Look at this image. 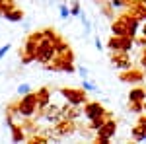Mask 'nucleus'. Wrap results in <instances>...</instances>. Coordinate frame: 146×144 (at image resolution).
Listing matches in <instances>:
<instances>
[{"label": "nucleus", "instance_id": "f257e3e1", "mask_svg": "<svg viewBox=\"0 0 146 144\" xmlns=\"http://www.w3.org/2000/svg\"><path fill=\"white\" fill-rule=\"evenodd\" d=\"M43 39V31H33L25 39V45H23V51H20V56H22L23 64H29L31 60H35V55H37V45Z\"/></svg>", "mask_w": 146, "mask_h": 144}, {"label": "nucleus", "instance_id": "f03ea898", "mask_svg": "<svg viewBox=\"0 0 146 144\" xmlns=\"http://www.w3.org/2000/svg\"><path fill=\"white\" fill-rule=\"evenodd\" d=\"M35 111H37V96H35V92L23 94V98L18 101V113L22 117H31Z\"/></svg>", "mask_w": 146, "mask_h": 144}, {"label": "nucleus", "instance_id": "7ed1b4c3", "mask_svg": "<svg viewBox=\"0 0 146 144\" xmlns=\"http://www.w3.org/2000/svg\"><path fill=\"white\" fill-rule=\"evenodd\" d=\"M55 55H56L55 43L43 37V39L39 41V45H37V55H35V60H37V62H51Z\"/></svg>", "mask_w": 146, "mask_h": 144}, {"label": "nucleus", "instance_id": "20e7f679", "mask_svg": "<svg viewBox=\"0 0 146 144\" xmlns=\"http://www.w3.org/2000/svg\"><path fill=\"white\" fill-rule=\"evenodd\" d=\"M60 94L68 103H74V105L88 103V94L82 88H60Z\"/></svg>", "mask_w": 146, "mask_h": 144}, {"label": "nucleus", "instance_id": "39448f33", "mask_svg": "<svg viewBox=\"0 0 146 144\" xmlns=\"http://www.w3.org/2000/svg\"><path fill=\"white\" fill-rule=\"evenodd\" d=\"M41 113H37V119H45L49 123H58L62 119V107H58V105H47L43 109H39Z\"/></svg>", "mask_w": 146, "mask_h": 144}, {"label": "nucleus", "instance_id": "423d86ee", "mask_svg": "<svg viewBox=\"0 0 146 144\" xmlns=\"http://www.w3.org/2000/svg\"><path fill=\"white\" fill-rule=\"evenodd\" d=\"M55 134L56 136H70V134L76 133V123H74V119H60L58 123H55Z\"/></svg>", "mask_w": 146, "mask_h": 144}, {"label": "nucleus", "instance_id": "0eeeda50", "mask_svg": "<svg viewBox=\"0 0 146 144\" xmlns=\"http://www.w3.org/2000/svg\"><path fill=\"white\" fill-rule=\"evenodd\" d=\"M121 82H129V84H136V82H142L144 80V72H142V68H125L123 72H121V76H119Z\"/></svg>", "mask_w": 146, "mask_h": 144}, {"label": "nucleus", "instance_id": "6e6552de", "mask_svg": "<svg viewBox=\"0 0 146 144\" xmlns=\"http://www.w3.org/2000/svg\"><path fill=\"white\" fill-rule=\"evenodd\" d=\"M111 62H113V66L125 70V68H131V56H129L127 51H113Z\"/></svg>", "mask_w": 146, "mask_h": 144}, {"label": "nucleus", "instance_id": "1a4fd4ad", "mask_svg": "<svg viewBox=\"0 0 146 144\" xmlns=\"http://www.w3.org/2000/svg\"><path fill=\"white\" fill-rule=\"evenodd\" d=\"M105 111L107 109H105L101 103H98V101H88L86 107H84V115H86L88 119H94V117H98V115H103Z\"/></svg>", "mask_w": 146, "mask_h": 144}, {"label": "nucleus", "instance_id": "9d476101", "mask_svg": "<svg viewBox=\"0 0 146 144\" xmlns=\"http://www.w3.org/2000/svg\"><path fill=\"white\" fill-rule=\"evenodd\" d=\"M117 133V121L115 119H107V121L101 125L100 129H98V134H101V136H105V138H111L113 134Z\"/></svg>", "mask_w": 146, "mask_h": 144}, {"label": "nucleus", "instance_id": "9b49d317", "mask_svg": "<svg viewBox=\"0 0 146 144\" xmlns=\"http://www.w3.org/2000/svg\"><path fill=\"white\" fill-rule=\"evenodd\" d=\"M129 12L135 14L138 20H146V2H142V0H133L129 4Z\"/></svg>", "mask_w": 146, "mask_h": 144}, {"label": "nucleus", "instance_id": "f8f14e48", "mask_svg": "<svg viewBox=\"0 0 146 144\" xmlns=\"http://www.w3.org/2000/svg\"><path fill=\"white\" fill-rule=\"evenodd\" d=\"M35 96H37V109H43V107H47L51 103V92H49L47 86L39 88L35 92Z\"/></svg>", "mask_w": 146, "mask_h": 144}, {"label": "nucleus", "instance_id": "ddd939ff", "mask_svg": "<svg viewBox=\"0 0 146 144\" xmlns=\"http://www.w3.org/2000/svg\"><path fill=\"white\" fill-rule=\"evenodd\" d=\"M111 31L113 35H119V37H123V35H129V27H127V22H125L123 14L111 23Z\"/></svg>", "mask_w": 146, "mask_h": 144}, {"label": "nucleus", "instance_id": "4468645a", "mask_svg": "<svg viewBox=\"0 0 146 144\" xmlns=\"http://www.w3.org/2000/svg\"><path fill=\"white\" fill-rule=\"evenodd\" d=\"M80 113H82V111H80L78 105H74V103L62 107V117H64V119H76V117H80Z\"/></svg>", "mask_w": 146, "mask_h": 144}, {"label": "nucleus", "instance_id": "2eb2a0df", "mask_svg": "<svg viewBox=\"0 0 146 144\" xmlns=\"http://www.w3.org/2000/svg\"><path fill=\"white\" fill-rule=\"evenodd\" d=\"M2 18H4L6 22H22V20H23V12L12 8V10L4 12V14H2Z\"/></svg>", "mask_w": 146, "mask_h": 144}, {"label": "nucleus", "instance_id": "dca6fc26", "mask_svg": "<svg viewBox=\"0 0 146 144\" xmlns=\"http://www.w3.org/2000/svg\"><path fill=\"white\" fill-rule=\"evenodd\" d=\"M10 129H12V140H14V142H23V140H25V133H23V129L20 125L10 123Z\"/></svg>", "mask_w": 146, "mask_h": 144}, {"label": "nucleus", "instance_id": "f3484780", "mask_svg": "<svg viewBox=\"0 0 146 144\" xmlns=\"http://www.w3.org/2000/svg\"><path fill=\"white\" fill-rule=\"evenodd\" d=\"M146 100V90L135 88L129 92V101H144Z\"/></svg>", "mask_w": 146, "mask_h": 144}, {"label": "nucleus", "instance_id": "a211bd4d", "mask_svg": "<svg viewBox=\"0 0 146 144\" xmlns=\"http://www.w3.org/2000/svg\"><path fill=\"white\" fill-rule=\"evenodd\" d=\"M131 134H133V138H135L136 142H140V140H146V133H144V129H142V125H140V123H136L135 127H133Z\"/></svg>", "mask_w": 146, "mask_h": 144}, {"label": "nucleus", "instance_id": "6ab92c4d", "mask_svg": "<svg viewBox=\"0 0 146 144\" xmlns=\"http://www.w3.org/2000/svg\"><path fill=\"white\" fill-rule=\"evenodd\" d=\"M107 49H111V51H121V37H119V35H111L109 41H107Z\"/></svg>", "mask_w": 146, "mask_h": 144}, {"label": "nucleus", "instance_id": "aec40b11", "mask_svg": "<svg viewBox=\"0 0 146 144\" xmlns=\"http://www.w3.org/2000/svg\"><path fill=\"white\" fill-rule=\"evenodd\" d=\"M27 142H29V144H47V142H49V138L43 136V134H31V136L27 138Z\"/></svg>", "mask_w": 146, "mask_h": 144}, {"label": "nucleus", "instance_id": "412c9836", "mask_svg": "<svg viewBox=\"0 0 146 144\" xmlns=\"http://www.w3.org/2000/svg\"><path fill=\"white\" fill-rule=\"evenodd\" d=\"M41 31H43V37L49 39V41H53V43L58 39V37H56V31L53 29V27H45V29H41Z\"/></svg>", "mask_w": 146, "mask_h": 144}, {"label": "nucleus", "instance_id": "4be33fe9", "mask_svg": "<svg viewBox=\"0 0 146 144\" xmlns=\"http://www.w3.org/2000/svg\"><path fill=\"white\" fill-rule=\"evenodd\" d=\"M129 109L133 113H142L144 105H142V101H129Z\"/></svg>", "mask_w": 146, "mask_h": 144}, {"label": "nucleus", "instance_id": "5701e85b", "mask_svg": "<svg viewBox=\"0 0 146 144\" xmlns=\"http://www.w3.org/2000/svg\"><path fill=\"white\" fill-rule=\"evenodd\" d=\"M27 92H29V84H20V86H18V94H20V96L27 94Z\"/></svg>", "mask_w": 146, "mask_h": 144}, {"label": "nucleus", "instance_id": "b1692460", "mask_svg": "<svg viewBox=\"0 0 146 144\" xmlns=\"http://www.w3.org/2000/svg\"><path fill=\"white\" fill-rule=\"evenodd\" d=\"M94 142H96V144H109V138H105V136L98 134V136L94 138Z\"/></svg>", "mask_w": 146, "mask_h": 144}, {"label": "nucleus", "instance_id": "393cba45", "mask_svg": "<svg viewBox=\"0 0 146 144\" xmlns=\"http://www.w3.org/2000/svg\"><path fill=\"white\" fill-rule=\"evenodd\" d=\"M70 14H72V16H80V4H78V2H74V4H72Z\"/></svg>", "mask_w": 146, "mask_h": 144}, {"label": "nucleus", "instance_id": "a878e982", "mask_svg": "<svg viewBox=\"0 0 146 144\" xmlns=\"http://www.w3.org/2000/svg\"><path fill=\"white\" fill-rule=\"evenodd\" d=\"M140 66L142 68H146V47L140 51Z\"/></svg>", "mask_w": 146, "mask_h": 144}, {"label": "nucleus", "instance_id": "bb28decb", "mask_svg": "<svg viewBox=\"0 0 146 144\" xmlns=\"http://www.w3.org/2000/svg\"><path fill=\"white\" fill-rule=\"evenodd\" d=\"M10 47H12L10 43H6V45H2V47H0V58H2V56L6 55V53H8V51H10Z\"/></svg>", "mask_w": 146, "mask_h": 144}, {"label": "nucleus", "instance_id": "cd10ccee", "mask_svg": "<svg viewBox=\"0 0 146 144\" xmlns=\"http://www.w3.org/2000/svg\"><path fill=\"white\" fill-rule=\"evenodd\" d=\"M58 10H60V18H68V16H70V12H68V8L64 6V4H62Z\"/></svg>", "mask_w": 146, "mask_h": 144}, {"label": "nucleus", "instance_id": "c85d7f7f", "mask_svg": "<svg viewBox=\"0 0 146 144\" xmlns=\"http://www.w3.org/2000/svg\"><path fill=\"white\" fill-rule=\"evenodd\" d=\"M138 123L142 125V129H144V133H146V115H140L138 117Z\"/></svg>", "mask_w": 146, "mask_h": 144}, {"label": "nucleus", "instance_id": "c756f323", "mask_svg": "<svg viewBox=\"0 0 146 144\" xmlns=\"http://www.w3.org/2000/svg\"><path fill=\"white\" fill-rule=\"evenodd\" d=\"M76 70H78V72H80V76H82V78H88V70H86V68H84V66L76 68Z\"/></svg>", "mask_w": 146, "mask_h": 144}, {"label": "nucleus", "instance_id": "7c9ffc66", "mask_svg": "<svg viewBox=\"0 0 146 144\" xmlns=\"http://www.w3.org/2000/svg\"><path fill=\"white\" fill-rule=\"evenodd\" d=\"M84 90H96V86H94V84H90L88 80H84Z\"/></svg>", "mask_w": 146, "mask_h": 144}, {"label": "nucleus", "instance_id": "2f4dec72", "mask_svg": "<svg viewBox=\"0 0 146 144\" xmlns=\"http://www.w3.org/2000/svg\"><path fill=\"white\" fill-rule=\"evenodd\" d=\"M96 47H98V49H101V41H100V37H96Z\"/></svg>", "mask_w": 146, "mask_h": 144}, {"label": "nucleus", "instance_id": "473e14b6", "mask_svg": "<svg viewBox=\"0 0 146 144\" xmlns=\"http://www.w3.org/2000/svg\"><path fill=\"white\" fill-rule=\"evenodd\" d=\"M142 35H144V37H146V23H144V25H142Z\"/></svg>", "mask_w": 146, "mask_h": 144}, {"label": "nucleus", "instance_id": "72a5a7b5", "mask_svg": "<svg viewBox=\"0 0 146 144\" xmlns=\"http://www.w3.org/2000/svg\"><path fill=\"white\" fill-rule=\"evenodd\" d=\"M144 111H146V100H144Z\"/></svg>", "mask_w": 146, "mask_h": 144}, {"label": "nucleus", "instance_id": "f704fd0d", "mask_svg": "<svg viewBox=\"0 0 146 144\" xmlns=\"http://www.w3.org/2000/svg\"><path fill=\"white\" fill-rule=\"evenodd\" d=\"M142 2H146V0H142Z\"/></svg>", "mask_w": 146, "mask_h": 144}]
</instances>
